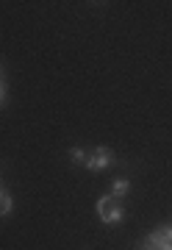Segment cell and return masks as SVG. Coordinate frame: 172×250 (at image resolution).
<instances>
[{"instance_id":"6da1fadb","label":"cell","mask_w":172,"mask_h":250,"mask_svg":"<svg viewBox=\"0 0 172 250\" xmlns=\"http://www.w3.org/2000/svg\"><path fill=\"white\" fill-rule=\"evenodd\" d=\"M97 217L106 225H117V223L125 220V208H122V203H117L111 195H103L97 200Z\"/></svg>"},{"instance_id":"7a4b0ae2","label":"cell","mask_w":172,"mask_h":250,"mask_svg":"<svg viewBox=\"0 0 172 250\" xmlns=\"http://www.w3.org/2000/svg\"><path fill=\"white\" fill-rule=\"evenodd\" d=\"M117 164V156L109 150V147H95L92 153H86V170L89 172H103V170H109V167H114Z\"/></svg>"},{"instance_id":"3957f363","label":"cell","mask_w":172,"mask_h":250,"mask_svg":"<svg viewBox=\"0 0 172 250\" xmlns=\"http://www.w3.org/2000/svg\"><path fill=\"white\" fill-rule=\"evenodd\" d=\"M164 245H172V225H161L142 242V250H161Z\"/></svg>"},{"instance_id":"277c9868","label":"cell","mask_w":172,"mask_h":250,"mask_svg":"<svg viewBox=\"0 0 172 250\" xmlns=\"http://www.w3.org/2000/svg\"><path fill=\"white\" fill-rule=\"evenodd\" d=\"M117 203H122L125 200V195H131V181L128 178H114L111 181V192H109Z\"/></svg>"},{"instance_id":"5b68a950","label":"cell","mask_w":172,"mask_h":250,"mask_svg":"<svg viewBox=\"0 0 172 250\" xmlns=\"http://www.w3.org/2000/svg\"><path fill=\"white\" fill-rule=\"evenodd\" d=\"M11 208H14V197L6 192V195L0 197V217H9V214H11Z\"/></svg>"},{"instance_id":"8992f818","label":"cell","mask_w":172,"mask_h":250,"mask_svg":"<svg viewBox=\"0 0 172 250\" xmlns=\"http://www.w3.org/2000/svg\"><path fill=\"white\" fill-rule=\"evenodd\" d=\"M70 159H73V164L83 167V164H86V150H83V147H70Z\"/></svg>"},{"instance_id":"52a82bcc","label":"cell","mask_w":172,"mask_h":250,"mask_svg":"<svg viewBox=\"0 0 172 250\" xmlns=\"http://www.w3.org/2000/svg\"><path fill=\"white\" fill-rule=\"evenodd\" d=\"M6 106V83H3V78H0V108Z\"/></svg>"},{"instance_id":"ba28073f","label":"cell","mask_w":172,"mask_h":250,"mask_svg":"<svg viewBox=\"0 0 172 250\" xmlns=\"http://www.w3.org/2000/svg\"><path fill=\"white\" fill-rule=\"evenodd\" d=\"M161 250H172V245H164V248Z\"/></svg>"},{"instance_id":"9c48e42d","label":"cell","mask_w":172,"mask_h":250,"mask_svg":"<svg viewBox=\"0 0 172 250\" xmlns=\"http://www.w3.org/2000/svg\"><path fill=\"white\" fill-rule=\"evenodd\" d=\"M3 195H6V189H0V197H3Z\"/></svg>"},{"instance_id":"30bf717a","label":"cell","mask_w":172,"mask_h":250,"mask_svg":"<svg viewBox=\"0 0 172 250\" xmlns=\"http://www.w3.org/2000/svg\"><path fill=\"white\" fill-rule=\"evenodd\" d=\"M0 78H3V67H0Z\"/></svg>"},{"instance_id":"8fae6325","label":"cell","mask_w":172,"mask_h":250,"mask_svg":"<svg viewBox=\"0 0 172 250\" xmlns=\"http://www.w3.org/2000/svg\"><path fill=\"white\" fill-rule=\"evenodd\" d=\"M0 184H3V178H0Z\"/></svg>"}]
</instances>
